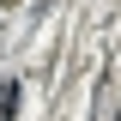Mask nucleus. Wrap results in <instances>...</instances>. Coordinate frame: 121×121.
Returning a JSON list of instances; mask_svg holds the SVG:
<instances>
[{"mask_svg": "<svg viewBox=\"0 0 121 121\" xmlns=\"http://www.w3.org/2000/svg\"><path fill=\"white\" fill-rule=\"evenodd\" d=\"M12 109H18V85L0 79V121H12Z\"/></svg>", "mask_w": 121, "mask_h": 121, "instance_id": "f257e3e1", "label": "nucleus"}]
</instances>
